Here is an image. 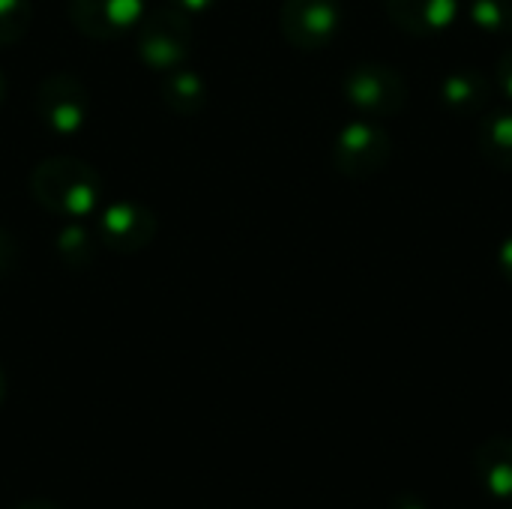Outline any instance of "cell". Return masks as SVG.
<instances>
[{"label":"cell","instance_id":"obj_1","mask_svg":"<svg viewBox=\"0 0 512 509\" xmlns=\"http://www.w3.org/2000/svg\"><path fill=\"white\" fill-rule=\"evenodd\" d=\"M30 195L33 201L60 219H90L99 213L102 204V177L93 165L75 159V156H51L42 159L30 171Z\"/></svg>","mask_w":512,"mask_h":509},{"label":"cell","instance_id":"obj_2","mask_svg":"<svg viewBox=\"0 0 512 509\" xmlns=\"http://www.w3.org/2000/svg\"><path fill=\"white\" fill-rule=\"evenodd\" d=\"M192 45H195L192 15H186L174 6H162V9L147 12L141 18V24L135 27L138 60L159 75L183 66Z\"/></svg>","mask_w":512,"mask_h":509},{"label":"cell","instance_id":"obj_3","mask_svg":"<svg viewBox=\"0 0 512 509\" xmlns=\"http://www.w3.org/2000/svg\"><path fill=\"white\" fill-rule=\"evenodd\" d=\"M342 93L348 105L363 111L366 117H396L408 108V81L396 66L387 63H357L342 78Z\"/></svg>","mask_w":512,"mask_h":509},{"label":"cell","instance_id":"obj_4","mask_svg":"<svg viewBox=\"0 0 512 509\" xmlns=\"http://www.w3.org/2000/svg\"><path fill=\"white\" fill-rule=\"evenodd\" d=\"M390 159L393 138L381 123L369 117L345 123L333 141V165L348 180H372L387 168Z\"/></svg>","mask_w":512,"mask_h":509},{"label":"cell","instance_id":"obj_5","mask_svg":"<svg viewBox=\"0 0 512 509\" xmlns=\"http://www.w3.org/2000/svg\"><path fill=\"white\" fill-rule=\"evenodd\" d=\"M33 108H36L39 123L60 138L78 135L93 114V102H90L87 87L69 72L45 75L36 87Z\"/></svg>","mask_w":512,"mask_h":509},{"label":"cell","instance_id":"obj_6","mask_svg":"<svg viewBox=\"0 0 512 509\" xmlns=\"http://www.w3.org/2000/svg\"><path fill=\"white\" fill-rule=\"evenodd\" d=\"M345 24L342 0H282L279 30L285 42L297 51L327 48Z\"/></svg>","mask_w":512,"mask_h":509},{"label":"cell","instance_id":"obj_7","mask_svg":"<svg viewBox=\"0 0 512 509\" xmlns=\"http://www.w3.org/2000/svg\"><path fill=\"white\" fill-rule=\"evenodd\" d=\"M156 213L132 198L111 201L99 210L96 216V237L99 246L114 252V255H135L147 249L156 237Z\"/></svg>","mask_w":512,"mask_h":509},{"label":"cell","instance_id":"obj_8","mask_svg":"<svg viewBox=\"0 0 512 509\" xmlns=\"http://www.w3.org/2000/svg\"><path fill=\"white\" fill-rule=\"evenodd\" d=\"M147 15V0H69V21L78 33L111 42L132 33Z\"/></svg>","mask_w":512,"mask_h":509},{"label":"cell","instance_id":"obj_9","mask_svg":"<svg viewBox=\"0 0 512 509\" xmlns=\"http://www.w3.org/2000/svg\"><path fill=\"white\" fill-rule=\"evenodd\" d=\"M393 27L411 36H438L459 18V0H384Z\"/></svg>","mask_w":512,"mask_h":509},{"label":"cell","instance_id":"obj_10","mask_svg":"<svg viewBox=\"0 0 512 509\" xmlns=\"http://www.w3.org/2000/svg\"><path fill=\"white\" fill-rule=\"evenodd\" d=\"M438 96H441V105L447 111H453L459 117H474L489 105L492 81L486 72H480L474 66H462V69H453L441 78Z\"/></svg>","mask_w":512,"mask_h":509},{"label":"cell","instance_id":"obj_11","mask_svg":"<svg viewBox=\"0 0 512 509\" xmlns=\"http://www.w3.org/2000/svg\"><path fill=\"white\" fill-rule=\"evenodd\" d=\"M474 471L486 492L512 498V438L495 435L474 450Z\"/></svg>","mask_w":512,"mask_h":509},{"label":"cell","instance_id":"obj_12","mask_svg":"<svg viewBox=\"0 0 512 509\" xmlns=\"http://www.w3.org/2000/svg\"><path fill=\"white\" fill-rule=\"evenodd\" d=\"M159 96L165 102V108L177 117H195L204 105H207V81L201 72L195 69H171L162 75L159 84Z\"/></svg>","mask_w":512,"mask_h":509},{"label":"cell","instance_id":"obj_13","mask_svg":"<svg viewBox=\"0 0 512 509\" xmlns=\"http://www.w3.org/2000/svg\"><path fill=\"white\" fill-rule=\"evenodd\" d=\"M477 150L498 171H512V111H492L477 123Z\"/></svg>","mask_w":512,"mask_h":509},{"label":"cell","instance_id":"obj_14","mask_svg":"<svg viewBox=\"0 0 512 509\" xmlns=\"http://www.w3.org/2000/svg\"><path fill=\"white\" fill-rule=\"evenodd\" d=\"M54 252L66 267L84 270L93 264V258L99 252V237H96V231L84 228L78 219H69L54 237Z\"/></svg>","mask_w":512,"mask_h":509},{"label":"cell","instance_id":"obj_15","mask_svg":"<svg viewBox=\"0 0 512 509\" xmlns=\"http://www.w3.org/2000/svg\"><path fill=\"white\" fill-rule=\"evenodd\" d=\"M468 21L492 36L512 33V0H468Z\"/></svg>","mask_w":512,"mask_h":509},{"label":"cell","instance_id":"obj_16","mask_svg":"<svg viewBox=\"0 0 512 509\" xmlns=\"http://www.w3.org/2000/svg\"><path fill=\"white\" fill-rule=\"evenodd\" d=\"M33 18L30 0H0V45H15L24 39Z\"/></svg>","mask_w":512,"mask_h":509},{"label":"cell","instance_id":"obj_17","mask_svg":"<svg viewBox=\"0 0 512 509\" xmlns=\"http://www.w3.org/2000/svg\"><path fill=\"white\" fill-rule=\"evenodd\" d=\"M18 261V246L12 240V234L0 225V276H6Z\"/></svg>","mask_w":512,"mask_h":509},{"label":"cell","instance_id":"obj_18","mask_svg":"<svg viewBox=\"0 0 512 509\" xmlns=\"http://www.w3.org/2000/svg\"><path fill=\"white\" fill-rule=\"evenodd\" d=\"M495 84L501 87V93L512 99V45L498 57V66H495Z\"/></svg>","mask_w":512,"mask_h":509},{"label":"cell","instance_id":"obj_19","mask_svg":"<svg viewBox=\"0 0 512 509\" xmlns=\"http://www.w3.org/2000/svg\"><path fill=\"white\" fill-rule=\"evenodd\" d=\"M495 264H498V273L512 285V234L510 237H504V243L498 246Z\"/></svg>","mask_w":512,"mask_h":509},{"label":"cell","instance_id":"obj_20","mask_svg":"<svg viewBox=\"0 0 512 509\" xmlns=\"http://www.w3.org/2000/svg\"><path fill=\"white\" fill-rule=\"evenodd\" d=\"M216 3L219 0H168V6H174V9H180L186 15H201V12L213 9Z\"/></svg>","mask_w":512,"mask_h":509},{"label":"cell","instance_id":"obj_21","mask_svg":"<svg viewBox=\"0 0 512 509\" xmlns=\"http://www.w3.org/2000/svg\"><path fill=\"white\" fill-rule=\"evenodd\" d=\"M387 509H429L417 495H399V498H393L390 501V507Z\"/></svg>","mask_w":512,"mask_h":509},{"label":"cell","instance_id":"obj_22","mask_svg":"<svg viewBox=\"0 0 512 509\" xmlns=\"http://www.w3.org/2000/svg\"><path fill=\"white\" fill-rule=\"evenodd\" d=\"M3 396H6V378H3V369H0V405H3Z\"/></svg>","mask_w":512,"mask_h":509},{"label":"cell","instance_id":"obj_23","mask_svg":"<svg viewBox=\"0 0 512 509\" xmlns=\"http://www.w3.org/2000/svg\"><path fill=\"white\" fill-rule=\"evenodd\" d=\"M3 99H6V78H3V72H0V105H3Z\"/></svg>","mask_w":512,"mask_h":509},{"label":"cell","instance_id":"obj_24","mask_svg":"<svg viewBox=\"0 0 512 509\" xmlns=\"http://www.w3.org/2000/svg\"><path fill=\"white\" fill-rule=\"evenodd\" d=\"M21 509H57L54 504H27V507H21Z\"/></svg>","mask_w":512,"mask_h":509}]
</instances>
